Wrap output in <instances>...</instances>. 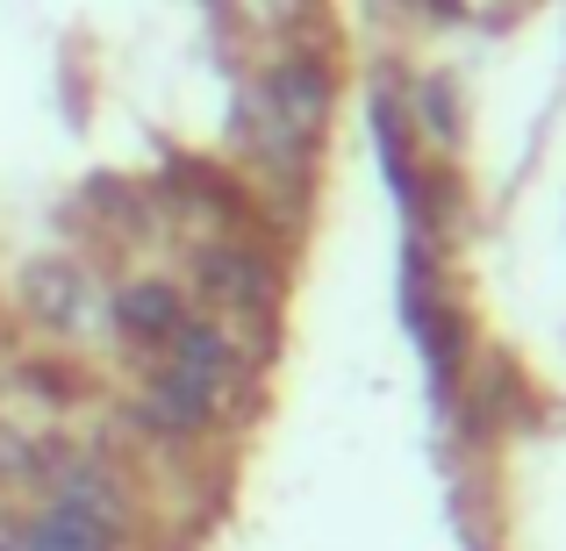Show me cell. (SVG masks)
I'll return each mask as SVG.
<instances>
[{
  "instance_id": "cell-4",
  "label": "cell",
  "mask_w": 566,
  "mask_h": 551,
  "mask_svg": "<svg viewBox=\"0 0 566 551\" xmlns=\"http://www.w3.org/2000/svg\"><path fill=\"white\" fill-rule=\"evenodd\" d=\"M115 337L137 351H166V337L187 322V294L172 287V279H123L115 287Z\"/></svg>"
},
{
  "instance_id": "cell-8",
  "label": "cell",
  "mask_w": 566,
  "mask_h": 551,
  "mask_svg": "<svg viewBox=\"0 0 566 551\" xmlns=\"http://www.w3.org/2000/svg\"><path fill=\"white\" fill-rule=\"evenodd\" d=\"M22 458H29V437L0 423V480H22Z\"/></svg>"
},
{
  "instance_id": "cell-2",
  "label": "cell",
  "mask_w": 566,
  "mask_h": 551,
  "mask_svg": "<svg viewBox=\"0 0 566 551\" xmlns=\"http://www.w3.org/2000/svg\"><path fill=\"white\" fill-rule=\"evenodd\" d=\"M22 308L51 337H72L86 322V308H94V279L72 258H36V265H22Z\"/></svg>"
},
{
  "instance_id": "cell-3",
  "label": "cell",
  "mask_w": 566,
  "mask_h": 551,
  "mask_svg": "<svg viewBox=\"0 0 566 551\" xmlns=\"http://www.w3.org/2000/svg\"><path fill=\"white\" fill-rule=\"evenodd\" d=\"M158 365H166V372H187V380L216 386V394H230V386L244 380V351H237V337L222 330V322H208V316H187L180 330L166 337Z\"/></svg>"
},
{
  "instance_id": "cell-1",
  "label": "cell",
  "mask_w": 566,
  "mask_h": 551,
  "mask_svg": "<svg viewBox=\"0 0 566 551\" xmlns=\"http://www.w3.org/2000/svg\"><path fill=\"white\" fill-rule=\"evenodd\" d=\"M193 279H201V294L216 308H237V316H251V308L273 301V265H265L251 244H230V236H216V244L193 251Z\"/></svg>"
},
{
  "instance_id": "cell-5",
  "label": "cell",
  "mask_w": 566,
  "mask_h": 551,
  "mask_svg": "<svg viewBox=\"0 0 566 551\" xmlns=\"http://www.w3.org/2000/svg\"><path fill=\"white\" fill-rule=\"evenodd\" d=\"M216 401H222L216 386H201V380H187V372L158 365L151 380H144V394H137V423L158 430V437H193V430L216 423Z\"/></svg>"
},
{
  "instance_id": "cell-6",
  "label": "cell",
  "mask_w": 566,
  "mask_h": 551,
  "mask_svg": "<svg viewBox=\"0 0 566 551\" xmlns=\"http://www.w3.org/2000/svg\"><path fill=\"white\" fill-rule=\"evenodd\" d=\"M8 538H14V551H123V530L65 509V501H43L36 516L8 523Z\"/></svg>"
},
{
  "instance_id": "cell-9",
  "label": "cell",
  "mask_w": 566,
  "mask_h": 551,
  "mask_svg": "<svg viewBox=\"0 0 566 551\" xmlns=\"http://www.w3.org/2000/svg\"><path fill=\"white\" fill-rule=\"evenodd\" d=\"M0 551H14V538H8V523H0Z\"/></svg>"
},
{
  "instance_id": "cell-7",
  "label": "cell",
  "mask_w": 566,
  "mask_h": 551,
  "mask_svg": "<svg viewBox=\"0 0 566 551\" xmlns=\"http://www.w3.org/2000/svg\"><path fill=\"white\" fill-rule=\"evenodd\" d=\"M22 386H43L36 401H80V394H72L80 380H72V372H57V365H22Z\"/></svg>"
}]
</instances>
